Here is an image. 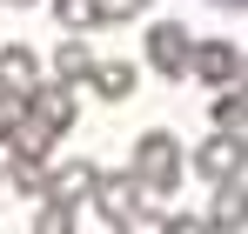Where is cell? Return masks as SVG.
<instances>
[{
  "instance_id": "cell-18",
  "label": "cell",
  "mask_w": 248,
  "mask_h": 234,
  "mask_svg": "<svg viewBox=\"0 0 248 234\" xmlns=\"http://www.w3.org/2000/svg\"><path fill=\"white\" fill-rule=\"evenodd\" d=\"M215 7H221V14H248V0H215Z\"/></svg>"
},
{
  "instance_id": "cell-13",
  "label": "cell",
  "mask_w": 248,
  "mask_h": 234,
  "mask_svg": "<svg viewBox=\"0 0 248 234\" xmlns=\"http://www.w3.org/2000/svg\"><path fill=\"white\" fill-rule=\"evenodd\" d=\"M7 181H14L20 194H47V161H27V154H14V167H7Z\"/></svg>"
},
{
  "instance_id": "cell-15",
  "label": "cell",
  "mask_w": 248,
  "mask_h": 234,
  "mask_svg": "<svg viewBox=\"0 0 248 234\" xmlns=\"http://www.w3.org/2000/svg\"><path fill=\"white\" fill-rule=\"evenodd\" d=\"M148 7H155V0H101V27H108V20H141Z\"/></svg>"
},
{
  "instance_id": "cell-2",
  "label": "cell",
  "mask_w": 248,
  "mask_h": 234,
  "mask_svg": "<svg viewBox=\"0 0 248 234\" xmlns=\"http://www.w3.org/2000/svg\"><path fill=\"white\" fill-rule=\"evenodd\" d=\"M141 54H148V67L161 80H188V60H195V34L181 27V20H155L148 40H141Z\"/></svg>"
},
{
  "instance_id": "cell-3",
  "label": "cell",
  "mask_w": 248,
  "mask_h": 234,
  "mask_svg": "<svg viewBox=\"0 0 248 234\" xmlns=\"http://www.w3.org/2000/svg\"><path fill=\"white\" fill-rule=\"evenodd\" d=\"M188 167H195L202 181H235V174H248V141L235 134V127H215L208 141H195Z\"/></svg>"
},
{
  "instance_id": "cell-1",
  "label": "cell",
  "mask_w": 248,
  "mask_h": 234,
  "mask_svg": "<svg viewBox=\"0 0 248 234\" xmlns=\"http://www.w3.org/2000/svg\"><path fill=\"white\" fill-rule=\"evenodd\" d=\"M134 174H141V188L148 201H161L181 188V174H188V147L168 134V127H148V134H134V161H127Z\"/></svg>"
},
{
  "instance_id": "cell-19",
  "label": "cell",
  "mask_w": 248,
  "mask_h": 234,
  "mask_svg": "<svg viewBox=\"0 0 248 234\" xmlns=\"http://www.w3.org/2000/svg\"><path fill=\"white\" fill-rule=\"evenodd\" d=\"M0 7H34V0H0Z\"/></svg>"
},
{
  "instance_id": "cell-11",
  "label": "cell",
  "mask_w": 248,
  "mask_h": 234,
  "mask_svg": "<svg viewBox=\"0 0 248 234\" xmlns=\"http://www.w3.org/2000/svg\"><path fill=\"white\" fill-rule=\"evenodd\" d=\"M134 60H94V74H87V87H94V94H101V101H127V94H134Z\"/></svg>"
},
{
  "instance_id": "cell-6",
  "label": "cell",
  "mask_w": 248,
  "mask_h": 234,
  "mask_svg": "<svg viewBox=\"0 0 248 234\" xmlns=\"http://www.w3.org/2000/svg\"><path fill=\"white\" fill-rule=\"evenodd\" d=\"M94 181H101L94 161H61V167H47V194H41V201H67V207H81V201H94Z\"/></svg>"
},
{
  "instance_id": "cell-8",
  "label": "cell",
  "mask_w": 248,
  "mask_h": 234,
  "mask_svg": "<svg viewBox=\"0 0 248 234\" xmlns=\"http://www.w3.org/2000/svg\"><path fill=\"white\" fill-rule=\"evenodd\" d=\"M0 87H7V94H34V87H41V54L20 47V40L0 47Z\"/></svg>"
},
{
  "instance_id": "cell-16",
  "label": "cell",
  "mask_w": 248,
  "mask_h": 234,
  "mask_svg": "<svg viewBox=\"0 0 248 234\" xmlns=\"http://www.w3.org/2000/svg\"><path fill=\"white\" fill-rule=\"evenodd\" d=\"M161 234H215V221H208V214H168Z\"/></svg>"
},
{
  "instance_id": "cell-9",
  "label": "cell",
  "mask_w": 248,
  "mask_h": 234,
  "mask_svg": "<svg viewBox=\"0 0 248 234\" xmlns=\"http://www.w3.org/2000/svg\"><path fill=\"white\" fill-rule=\"evenodd\" d=\"M54 141H61V134H54V127H41V120L27 114V107L14 114V134H7V147H14V154H27V161H47V154H54Z\"/></svg>"
},
{
  "instance_id": "cell-7",
  "label": "cell",
  "mask_w": 248,
  "mask_h": 234,
  "mask_svg": "<svg viewBox=\"0 0 248 234\" xmlns=\"http://www.w3.org/2000/svg\"><path fill=\"white\" fill-rule=\"evenodd\" d=\"M208 221L215 234H248V181H215V201H208Z\"/></svg>"
},
{
  "instance_id": "cell-10",
  "label": "cell",
  "mask_w": 248,
  "mask_h": 234,
  "mask_svg": "<svg viewBox=\"0 0 248 234\" xmlns=\"http://www.w3.org/2000/svg\"><path fill=\"white\" fill-rule=\"evenodd\" d=\"M87 74H94V47H87L81 34H67L61 47H54V80H74V87H87Z\"/></svg>"
},
{
  "instance_id": "cell-14",
  "label": "cell",
  "mask_w": 248,
  "mask_h": 234,
  "mask_svg": "<svg viewBox=\"0 0 248 234\" xmlns=\"http://www.w3.org/2000/svg\"><path fill=\"white\" fill-rule=\"evenodd\" d=\"M34 234H74V207H67V201H41Z\"/></svg>"
},
{
  "instance_id": "cell-4",
  "label": "cell",
  "mask_w": 248,
  "mask_h": 234,
  "mask_svg": "<svg viewBox=\"0 0 248 234\" xmlns=\"http://www.w3.org/2000/svg\"><path fill=\"white\" fill-rule=\"evenodd\" d=\"M188 74H195V87H235L242 80V47L235 40H221V34H208V40H195V60H188Z\"/></svg>"
},
{
  "instance_id": "cell-21",
  "label": "cell",
  "mask_w": 248,
  "mask_h": 234,
  "mask_svg": "<svg viewBox=\"0 0 248 234\" xmlns=\"http://www.w3.org/2000/svg\"><path fill=\"white\" fill-rule=\"evenodd\" d=\"M0 181H7V174H0Z\"/></svg>"
},
{
  "instance_id": "cell-5",
  "label": "cell",
  "mask_w": 248,
  "mask_h": 234,
  "mask_svg": "<svg viewBox=\"0 0 248 234\" xmlns=\"http://www.w3.org/2000/svg\"><path fill=\"white\" fill-rule=\"evenodd\" d=\"M20 107L41 120V127H54V134H67V127H74V114H81V101H74V80H41L34 94H20Z\"/></svg>"
},
{
  "instance_id": "cell-12",
  "label": "cell",
  "mask_w": 248,
  "mask_h": 234,
  "mask_svg": "<svg viewBox=\"0 0 248 234\" xmlns=\"http://www.w3.org/2000/svg\"><path fill=\"white\" fill-rule=\"evenodd\" d=\"M54 20H61V34H94L101 27V0H54Z\"/></svg>"
},
{
  "instance_id": "cell-20",
  "label": "cell",
  "mask_w": 248,
  "mask_h": 234,
  "mask_svg": "<svg viewBox=\"0 0 248 234\" xmlns=\"http://www.w3.org/2000/svg\"><path fill=\"white\" fill-rule=\"evenodd\" d=\"M242 141H248V120H242Z\"/></svg>"
},
{
  "instance_id": "cell-17",
  "label": "cell",
  "mask_w": 248,
  "mask_h": 234,
  "mask_svg": "<svg viewBox=\"0 0 248 234\" xmlns=\"http://www.w3.org/2000/svg\"><path fill=\"white\" fill-rule=\"evenodd\" d=\"M14 114H20V94H7V87H0V141L14 134Z\"/></svg>"
}]
</instances>
